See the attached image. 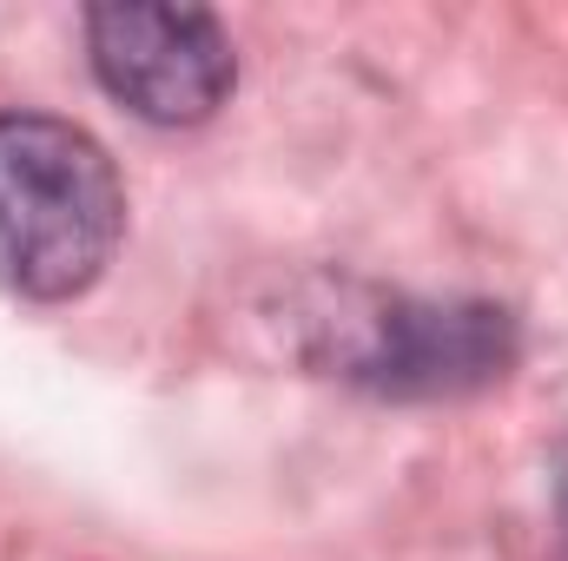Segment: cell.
Instances as JSON below:
<instances>
[{
    "label": "cell",
    "mask_w": 568,
    "mask_h": 561,
    "mask_svg": "<svg viewBox=\"0 0 568 561\" xmlns=\"http://www.w3.org/2000/svg\"><path fill=\"white\" fill-rule=\"evenodd\" d=\"M126 192L106 145L73 120L0 113V284L67 304L113 265Z\"/></svg>",
    "instance_id": "6da1fadb"
},
{
    "label": "cell",
    "mask_w": 568,
    "mask_h": 561,
    "mask_svg": "<svg viewBox=\"0 0 568 561\" xmlns=\"http://www.w3.org/2000/svg\"><path fill=\"white\" fill-rule=\"evenodd\" d=\"M87 53L100 86L152 126L212 120L239 80L232 40L205 7H152V0L87 7Z\"/></svg>",
    "instance_id": "7a4b0ae2"
},
{
    "label": "cell",
    "mask_w": 568,
    "mask_h": 561,
    "mask_svg": "<svg viewBox=\"0 0 568 561\" xmlns=\"http://www.w3.org/2000/svg\"><path fill=\"white\" fill-rule=\"evenodd\" d=\"M516 364V317L496 304H417L390 297L371 317L351 377L377 397H463Z\"/></svg>",
    "instance_id": "3957f363"
},
{
    "label": "cell",
    "mask_w": 568,
    "mask_h": 561,
    "mask_svg": "<svg viewBox=\"0 0 568 561\" xmlns=\"http://www.w3.org/2000/svg\"><path fill=\"white\" fill-rule=\"evenodd\" d=\"M549 561H568V442L556 456V555Z\"/></svg>",
    "instance_id": "277c9868"
}]
</instances>
